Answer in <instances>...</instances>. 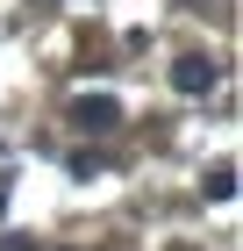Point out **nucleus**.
<instances>
[{"label":"nucleus","mask_w":243,"mask_h":251,"mask_svg":"<svg viewBox=\"0 0 243 251\" xmlns=\"http://www.w3.org/2000/svg\"><path fill=\"white\" fill-rule=\"evenodd\" d=\"M72 129H86V136L122 129V100H114V94H79L72 100Z\"/></svg>","instance_id":"1"},{"label":"nucleus","mask_w":243,"mask_h":251,"mask_svg":"<svg viewBox=\"0 0 243 251\" xmlns=\"http://www.w3.org/2000/svg\"><path fill=\"white\" fill-rule=\"evenodd\" d=\"M172 86L179 94H215L222 86V65L207 58V50H186V58H172Z\"/></svg>","instance_id":"2"},{"label":"nucleus","mask_w":243,"mask_h":251,"mask_svg":"<svg viewBox=\"0 0 243 251\" xmlns=\"http://www.w3.org/2000/svg\"><path fill=\"white\" fill-rule=\"evenodd\" d=\"M200 194H207V201H229V194H236V165H229V158H215V165L200 173Z\"/></svg>","instance_id":"3"},{"label":"nucleus","mask_w":243,"mask_h":251,"mask_svg":"<svg viewBox=\"0 0 243 251\" xmlns=\"http://www.w3.org/2000/svg\"><path fill=\"white\" fill-rule=\"evenodd\" d=\"M0 208H7V179H0Z\"/></svg>","instance_id":"4"},{"label":"nucleus","mask_w":243,"mask_h":251,"mask_svg":"<svg viewBox=\"0 0 243 251\" xmlns=\"http://www.w3.org/2000/svg\"><path fill=\"white\" fill-rule=\"evenodd\" d=\"M29 7H57V0H29Z\"/></svg>","instance_id":"5"},{"label":"nucleus","mask_w":243,"mask_h":251,"mask_svg":"<svg viewBox=\"0 0 243 251\" xmlns=\"http://www.w3.org/2000/svg\"><path fill=\"white\" fill-rule=\"evenodd\" d=\"M172 251H193V244H172Z\"/></svg>","instance_id":"6"}]
</instances>
